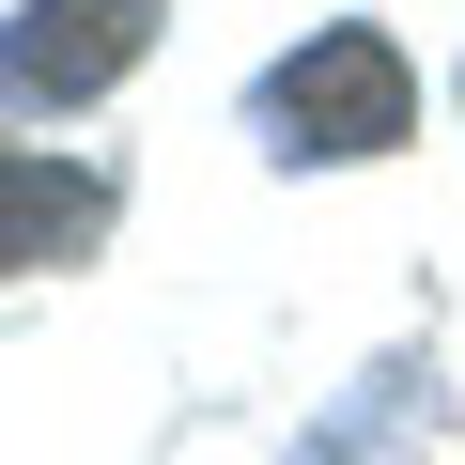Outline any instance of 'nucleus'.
<instances>
[{
    "label": "nucleus",
    "mask_w": 465,
    "mask_h": 465,
    "mask_svg": "<svg viewBox=\"0 0 465 465\" xmlns=\"http://www.w3.org/2000/svg\"><path fill=\"white\" fill-rule=\"evenodd\" d=\"M280 124H311L295 155H388L403 124H419V94H403V63L372 47V32H326L311 63H280V94H264Z\"/></svg>",
    "instance_id": "f257e3e1"
}]
</instances>
